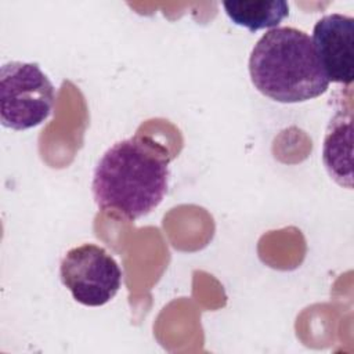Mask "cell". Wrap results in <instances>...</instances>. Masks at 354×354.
I'll return each instance as SVG.
<instances>
[{"instance_id": "5", "label": "cell", "mask_w": 354, "mask_h": 354, "mask_svg": "<svg viewBox=\"0 0 354 354\" xmlns=\"http://www.w3.org/2000/svg\"><path fill=\"white\" fill-rule=\"evenodd\" d=\"M313 46L329 82L348 86L354 79V19L328 14L313 29Z\"/></svg>"}, {"instance_id": "1", "label": "cell", "mask_w": 354, "mask_h": 354, "mask_svg": "<svg viewBox=\"0 0 354 354\" xmlns=\"http://www.w3.org/2000/svg\"><path fill=\"white\" fill-rule=\"evenodd\" d=\"M169 162L167 151L149 137L134 136L115 142L93 173L97 206L129 220L149 214L167 194Z\"/></svg>"}, {"instance_id": "7", "label": "cell", "mask_w": 354, "mask_h": 354, "mask_svg": "<svg viewBox=\"0 0 354 354\" xmlns=\"http://www.w3.org/2000/svg\"><path fill=\"white\" fill-rule=\"evenodd\" d=\"M228 18L250 32L267 28H277L278 24L289 15V4L283 0H241L223 1Z\"/></svg>"}, {"instance_id": "3", "label": "cell", "mask_w": 354, "mask_h": 354, "mask_svg": "<svg viewBox=\"0 0 354 354\" xmlns=\"http://www.w3.org/2000/svg\"><path fill=\"white\" fill-rule=\"evenodd\" d=\"M55 87L36 62L11 61L0 69V119L4 127L28 130L46 122Z\"/></svg>"}, {"instance_id": "4", "label": "cell", "mask_w": 354, "mask_h": 354, "mask_svg": "<svg viewBox=\"0 0 354 354\" xmlns=\"http://www.w3.org/2000/svg\"><path fill=\"white\" fill-rule=\"evenodd\" d=\"M59 277L77 303L100 307L115 297L123 274L118 261L104 248L83 243L65 253Z\"/></svg>"}, {"instance_id": "6", "label": "cell", "mask_w": 354, "mask_h": 354, "mask_svg": "<svg viewBox=\"0 0 354 354\" xmlns=\"http://www.w3.org/2000/svg\"><path fill=\"white\" fill-rule=\"evenodd\" d=\"M351 109V108H350ZM337 111L326 129L322 147V162L329 176L342 187L351 189V111Z\"/></svg>"}, {"instance_id": "2", "label": "cell", "mask_w": 354, "mask_h": 354, "mask_svg": "<svg viewBox=\"0 0 354 354\" xmlns=\"http://www.w3.org/2000/svg\"><path fill=\"white\" fill-rule=\"evenodd\" d=\"M249 75L263 95L283 104L317 98L329 87L311 37L292 26L270 29L257 40Z\"/></svg>"}]
</instances>
